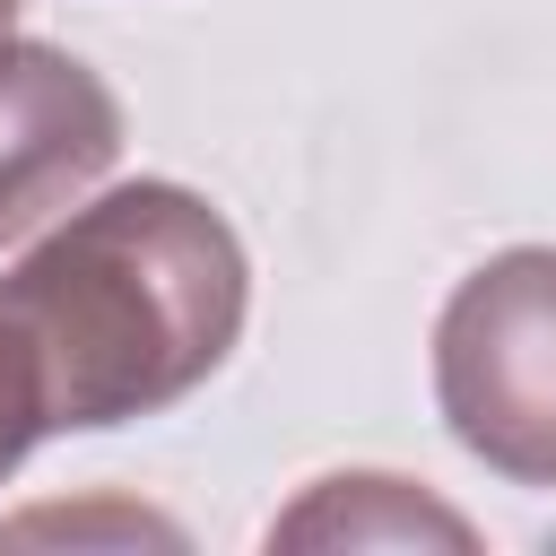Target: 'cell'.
I'll return each mask as SVG.
<instances>
[{
  "label": "cell",
  "mask_w": 556,
  "mask_h": 556,
  "mask_svg": "<svg viewBox=\"0 0 556 556\" xmlns=\"http://www.w3.org/2000/svg\"><path fill=\"white\" fill-rule=\"evenodd\" d=\"M243 304V243L182 182H122L70 208L0 278V330L35 374L43 434L174 408L235 356Z\"/></svg>",
  "instance_id": "obj_1"
},
{
  "label": "cell",
  "mask_w": 556,
  "mask_h": 556,
  "mask_svg": "<svg viewBox=\"0 0 556 556\" xmlns=\"http://www.w3.org/2000/svg\"><path fill=\"white\" fill-rule=\"evenodd\" d=\"M434 400L469 460L513 486H556V243H513L452 287Z\"/></svg>",
  "instance_id": "obj_2"
},
{
  "label": "cell",
  "mask_w": 556,
  "mask_h": 556,
  "mask_svg": "<svg viewBox=\"0 0 556 556\" xmlns=\"http://www.w3.org/2000/svg\"><path fill=\"white\" fill-rule=\"evenodd\" d=\"M122 156V104L113 87L61 52L0 35V243H26L35 226L70 217Z\"/></svg>",
  "instance_id": "obj_3"
},
{
  "label": "cell",
  "mask_w": 556,
  "mask_h": 556,
  "mask_svg": "<svg viewBox=\"0 0 556 556\" xmlns=\"http://www.w3.org/2000/svg\"><path fill=\"white\" fill-rule=\"evenodd\" d=\"M304 539H443V547H460L469 530L452 513H434L426 495H408L400 478H321L313 504L269 530V547H304Z\"/></svg>",
  "instance_id": "obj_4"
},
{
  "label": "cell",
  "mask_w": 556,
  "mask_h": 556,
  "mask_svg": "<svg viewBox=\"0 0 556 556\" xmlns=\"http://www.w3.org/2000/svg\"><path fill=\"white\" fill-rule=\"evenodd\" d=\"M35 434H43V400H35V374H26L17 339L0 330V478L35 452Z\"/></svg>",
  "instance_id": "obj_5"
},
{
  "label": "cell",
  "mask_w": 556,
  "mask_h": 556,
  "mask_svg": "<svg viewBox=\"0 0 556 556\" xmlns=\"http://www.w3.org/2000/svg\"><path fill=\"white\" fill-rule=\"evenodd\" d=\"M17 9H26V0H0V35H9V26H17Z\"/></svg>",
  "instance_id": "obj_6"
}]
</instances>
